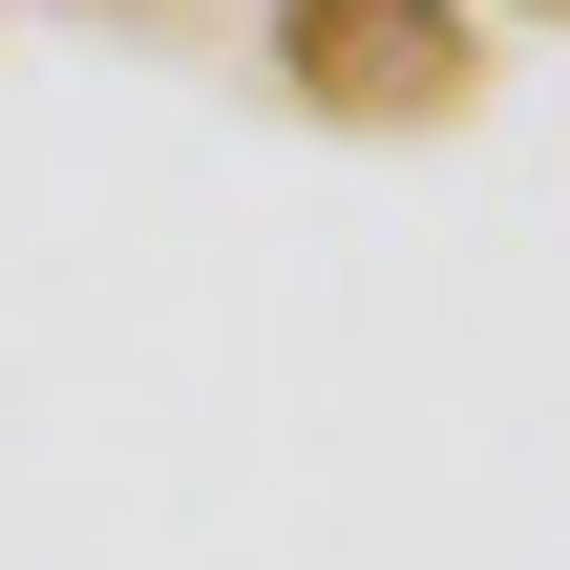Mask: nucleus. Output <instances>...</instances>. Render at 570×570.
<instances>
[{"mask_svg": "<svg viewBox=\"0 0 570 570\" xmlns=\"http://www.w3.org/2000/svg\"><path fill=\"white\" fill-rule=\"evenodd\" d=\"M275 85L317 127H444L487 85V42H465V0H275Z\"/></svg>", "mask_w": 570, "mask_h": 570, "instance_id": "1", "label": "nucleus"}]
</instances>
